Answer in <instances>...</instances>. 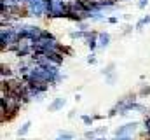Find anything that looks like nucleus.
Wrapping results in <instances>:
<instances>
[{"label":"nucleus","mask_w":150,"mask_h":140,"mask_svg":"<svg viewBox=\"0 0 150 140\" xmlns=\"http://www.w3.org/2000/svg\"><path fill=\"white\" fill-rule=\"evenodd\" d=\"M113 69H115V65H113V63H110V65H108L107 69L103 70V74H107V75H110V74L113 72Z\"/></svg>","instance_id":"obj_6"},{"label":"nucleus","mask_w":150,"mask_h":140,"mask_svg":"<svg viewBox=\"0 0 150 140\" xmlns=\"http://www.w3.org/2000/svg\"><path fill=\"white\" fill-rule=\"evenodd\" d=\"M30 124H32V123H30V121H26V123L23 124V128H19V131H18V133H19V137H21V135H25V133L30 130Z\"/></svg>","instance_id":"obj_4"},{"label":"nucleus","mask_w":150,"mask_h":140,"mask_svg":"<svg viewBox=\"0 0 150 140\" xmlns=\"http://www.w3.org/2000/svg\"><path fill=\"white\" fill-rule=\"evenodd\" d=\"M147 2H149V0H140V4H138V7H140V9H145V5H147Z\"/></svg>","instance_id":"obj_9"},{"label":"nucleus","mask_w":150,"mask_h":140,"mask_svg":"<svg viewBox=\"0 0 150 140\" xmlns=\"http://www.w3.org/2000/svg\"><path fill=\"white\" fill-rule=\"evenodd\" d=\"M70 139H72V135H70V133H67V135H63V137H59L58 140H70Z\"/></svg>","instance_id":"obj_11"},{"label":"nucleus","mask_w":150,"mask_h":140,"mask_svg":"<svg viewBox=\"0 0 150 140\" xmlns=\"http://www.w3.org/2000/svg\"><path fill=\"white\" fill-rule=\"evenodd\" d=\"M115 114H117V105H115V107H113L112 110H110V112H108V116H110V117H112V116H115Z\"/></svg>","instance_id":"obj_12"},{"label":"nucleus","mask_w":150,"mask_h":140,"mask_svg":"<svg viewBox=\"0 0 150 140\" xmlns=\"http://www.w3.org/2000/svg\"><path fill=\"white\" fill-rule=\"evenodd\" d=\"M82 121H84L86 124H91V123H93V119H91L89 116H82Z\"/></svg>","instance_id":"obj_7"},{"label":"nucleus","mask_w":150,"mask_h":140,"mask_svg":"<svg viewBox=\"0 0 150 140\" xmlns=\"http://www.w3.org/2000/svg\"><path fill=\"white\" fill-rule=\"evenodd\" d=\"M140 95H142V96L150 95V86H143V88H142V91H140Z\"/></svg>","instance_id":"obj_5"},{"label":"nucleus","mask_w":150,"mask_h":140,"mask_svg":"<svg viewBox=\"0 0 150 140\" xmlns=\"http://www.w3.org/2000/svg\"><path fill=\"white\" fill-rule=\"evenodd\" d=\"M98 37H100V44H101L103 47H107V46L110 44V35L108 34H100Z\"/></svg>","instance_id":"obj_1"},{"label":"nucleus","mask_w":150,"mask_h":140,"mask_svg":"<svg viewBox=\"0 0 150 140\" xmlns=\"http://www.w3.org/2000/svg\"><path fill=\"white\" fill-rule=\"evenodd\" d=\"M86 139H94V133H93V131H86Z\"/></svg>","instance_id":"obj_10"},{"label":"nucleus","mask_w":150,"mask_h":140,"mask_svg":"<svg viewBox=\"0 0 150 140\" xmlns=\"http://www.w3.org/2000/svg\"><path fill=\"white\" fill-rule=\"evenodd\" d=\"M63 105H65V98H56V100H54V104L49 107V110H58V109H59V107H63Z\"/></svg>","instance_id":"obj_3"},{"label":"nucleus","mask_w":150,"mask_h":140,"mask_svg":"<svg viewBox=\"0 0 150 140\" xmlns=\"http://www.w3.org/2000/svg\"><path fill=\"white\" fill-rule=\"evenodd\" d=\"M87 63H89V65H94V63H96V58H94V56H89V58H87Z\"/></svg>","instance_id":"obj_8"},{"label":"nucleus","mask_w":150,"mask_h":140,"mask_svg":"<svg viewBox=\"0 0 150 140\" xmlns=\"http://www.w3.org/2000/svg\"><path fill=\"white\" fill-rule=\"evenodd\" d=\"M12 75H14V74H12V70H11L9 65H2V77H4V79H5V77H7V79H11Z\"/></svg>","instance_id":"obj_2"},{"label":"nucleus","mask_w":150,"mask_h":140,"mask_svg":"<svg viewBox=\"0 0 150 140\" xmlns=\"http://www.w3.org/2000/svg\"><path fill=\"white\" fill-rule=\"evenodd\" d=\"M143 21H145V25H147V23H150V16H145V18H143Z\"/></svg>","instance_id":"obj_13"}]
</instances>
